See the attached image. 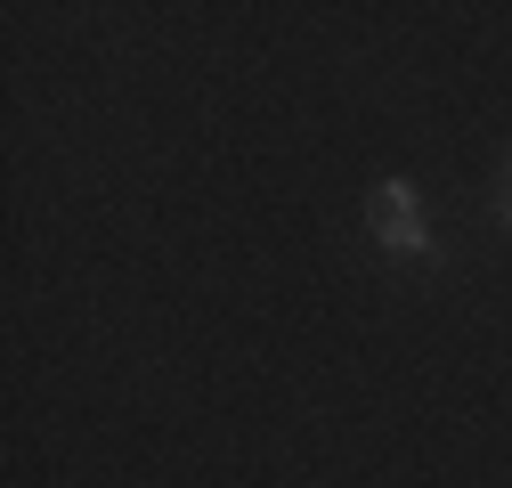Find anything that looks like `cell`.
<instances>
[{"instance_id":"obj_1","label":"cell","mask_w":512,"mask_h":488,"mask_svg":"<svg viewBox=\"0 0 512 488\" xmlns=\"http://www.w3.org/2000/svg\"><path fill=\"white\" fill-rule=\"evenodd\" d=\"M374 236L391 244V253H439L431 228L415 220V188H407V179H382V188H374Z\"/></svg>"},{"instance_id":"obj_2","label":"cell","mask_w":512,"mask_h":488,"mask_svg":"<svg viewBox=\"0 0 512 488\" xmlns=\"http://www.w3.org/2000/svg\"><path fill=\"white\" fill-rule=\"evenodd\" d=\"M504 220H512V171H504Z\"/></svg>"}]
</instances>
